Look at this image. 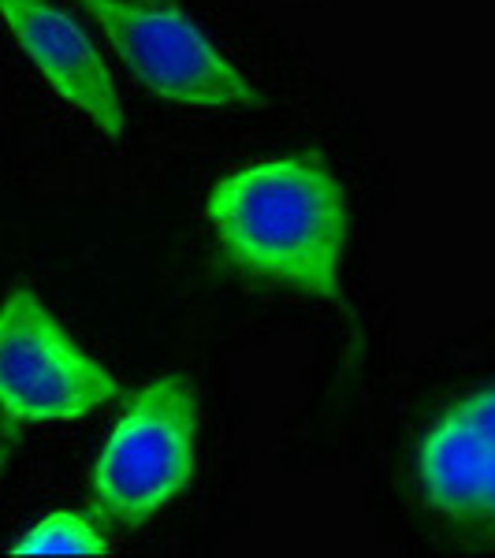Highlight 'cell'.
Wrapping results in <instances>:
<instances>
[{"mask_svg":"<svg viewBox=\"0 0 495 558\" xmlns=\"http://www.w3.org/2000/svg\"><path fill=\"white\" fill-rule=\"evenodd\" d=\"M205 220L231 265L347 305L350 209L339 179L317 157L291 153L236 168L205 197Z\"/></svg>","mask_w":495,"mask_h":558,"instance_id":"cell-1","label":"cell"},{"mask_svg":"<svg viewBox=\"0 0 495 558\" xmlns=\"http://www.w3.org/2000/svg\"><path fill=\"white\" fill-rule=\"evenodd\" d=\"M142 89L183 108H257L265 94L176 0H79Z\"/></svg>","mask_w":495,"mask_h":558,"instance_id":"cell-2","label":"cell"},{"mask_svg":"<svg viewBox=\"0 0 495 558\" xmlns=\"http://www.w3.org/2000/svg\"><path fill=\"white\" fill-rule=\"evenodd\" d=\"M197 454V402L179 376H160L108 432L97 454L94 502L116 525H142L186 488Z\"/></svg>","mask_w":495,"mask_h":558,"instance_id":"cell-3","label":"cell"},{"mask_svg":"<svg viewBox=\"0 0 495 558\" xmlns=\"http://www.w3.org/2000/svg\"><path fill=\"white\" fill-rule=\"evenodd\" d=\"M116 395L112 373L89 357L38 294L0 305V410L31 425L79 421Z\"/></svg>","mask_w":495,"mask_h":558,"instance_id":"cell-4","label":"cell"},{"mask_svg":"<svg viewBox=\"0 0 495 558\" xmlns=\"http://www.w3.org/2000/svg\"><path fill=\"white\" fill-rule=\"evenodd\" d=\"M413 470L439 518L495 529V387L466 391L432 421Z\"/></svg>","mask_w":495,"mask_h":558,"instance_id":"cell-5","label":"cell"},{"mask_svg":"<svg viewBox=\"0 0 495 558\" xmlns=\"http://www.w3.org/2000/svg\"><path fill=\"white\" fill-rule=\"evenodd\" d=\"M0 23L8 26L23 57L41 71L45 83L68 105H75L97 131L120 138L128 128L120 89L83 26L52 0H0Z\"/></svg>","mask_w":495,"mask_h":558,"instance_id":"cell-6","label":"cell"},{"mask_svg":"<svg viewBox=\"0 0 495 558\" xmlns=\"http://www.w3.org/2000/svg\"><path fill=\"white\" fill-rule=\"evenodd\" d=\"M105 536L83 514H49L15 539V555H105Z\"/></svg>","mask_w":495,"mask_h":558,"instance_id":"cell-7","label":"cell"}]
</instances>
